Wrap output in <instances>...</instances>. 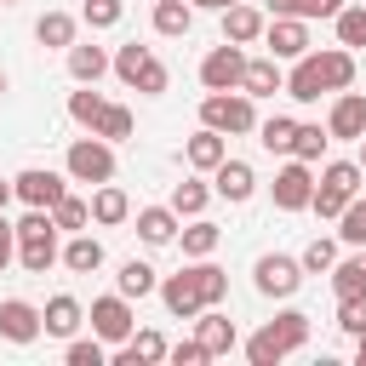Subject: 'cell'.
<instances>
[{"mask_svg": "<svg viewBox=\"0 0 366 366\" xmlns=\"http://www.w3.org/2000/svg\"><path fill=\"white\" fill-rule=\"evenodd\" d=\"M303 343H309V315H303V309H280L263 332L246 337V360H252V366H280V360L297 355Z\"/></svg>", "mask_w": 366, "mask_h": 366, "instance_id": "obj_1", "label": "cell"}, {"mask_svg": "<svg viewBox=\"0 0 366 366\" xmlns=\"http://www.w3.org/2000/svg\"><path fill=\"white\" fill-rule=\"evenodd\" d=\"M252 103L257 97H246V92H206L200 97V126H212L223 137H246V132H257V109Z\"/></svg>", "mask_w": 366, "mask_h": 366, "instance_id": "obj_2", "label": "cell"}, {"mask_svg": "<svg viewBox=\"0 0 366 366\" xmlns=\"http://www.w3.org/2000/svg\"><path fill=\"white\" fill-rule=\"evenodd\" d=\"M360 177H366V172H360V160H326V166H320V177H315V212L337 223V217H343V206L360 194Z\"/></svg>", "mask_w": 366, "mask_h": 366, "instance_id": "obj_3", "label": "cell"}, {"mask_svg": "<svg viewBox=\"0 0 366 366\" xmlns=\"http://www.w3.org/2000/svg\"><path fill=\"white\" fill-rule=\"evenodd\" d=\"M63 172H69L74 183H92V189L109 183V177H114V143L97 137V132H92V137H74L69 154H63Z\"/></svg>", "mask_w": 366, "mask_h": 366, "instance_id": "obj_4", "label": "cell"}, {"mask_svg": "<svg viewBox=\"0 0 366 366\" xmlns=\"http://www.w3.org/2000/svg\"><path fill=\"white\" fill-rule=\"evenodd\" d=\"M240 80H246V46L223 40L200 57V86L206 92H240Z\"/></svg>", "mask_w": 366, "mask_h": 366, "instance_id": "obj_5", "label": "cell"}, {"mask_svg": "<svg viewBox=\"0 0 366 366\" xmlns=\"http://www.w3.org/2000/svg\"><path fill=\"white\" fill-rule=\"evenodd\" d=\"M269 194H274V206H280V212H309V206H315V166L292 154V160L274 172Z\"/></svg>", "mask_w": 366, "mask_h": 366, "instance_id": "obj_6", "label": "cell"}, {"mask_svg": "<svg viewBox=\"0 0 366 366\" xmlns=\"http://www.w3.org/2000/svg\"><path fill=\"white\" fill-rule=\"evenodd\" d=\"M86 320H92V332H97L103 343H126V337L137 332V315H132V297H126V292H109V297H97Z\"/></svg>", "mask_w": 366, "mask_h": 366, "instance_id": "obj_7", "label": "cell"}, {"mask_svg": "<svg viewBox=\"0 0 366 366\" xmlns=\"http://www.w3.org/2000/svg\"><path fill=\"white\" fill-rule=\"evenodd\" d=\"M252 280H257V292H263V297H292V292L303 286V263H297V257H286V252H263V257H257V269H252Z\"/></svg>", "mask_w": 366, "mask_h": 366, "instance_id": "obj_8", "label": "cell"}, {"mask_svg": "<svg viewBox=\"0 0 366 366\" xmlns=\"http://www.w3.org/2000/svg\"><path fill=\"white\" fill-rule=\"evenodd\" d=\"M11 183H17V200H23V206H46V212L69 194V177L51 172V166H29V172H17Z\"/></svg>", "mask_w": 366, "mask_h": 366, "instance_id": "obj_9", "label": "cell"}, {"mask_svg": "<svg viewBox=\"0 0 366 366\" xmlns=\"http://www.w3.org/2000/svg\"><path fill=\"white\" fill-rule=\"evenodd\" d=\"M160 303H166L177 320H194V315L206 309V292H200V274H194V263L160 280Z\"/></svg>", "mask_w": 366, "mask_h": 366, "instance_id": "obj_10", "label": "cell"}, {"mask_svg": "<svg viewBox=\"0 0 366 366\" xmlns=\"http://www.w3.org/2000/svg\"><path fill=\"white\" fill-rule=\"evenodd\" d=\"M326 132H332V143H360L366 137V92H337L332 114H326Z\"/></svg>", "mask_w": 366, "mask_h": 366, "instance_id": "obj_11", "label": "cell"}, {"mask_svg": "<svg viewBox=\"0 0 366 366\" xmlns=\"http://www.w3.org/2000/svg\"><path fill=\"white\" fill-rule=\"evenodd\" d=\"M263 46H269V57H280V63H297V57L309 51V23H303V17H269V29H263Z\"/></svg>", "mask_w": 366, "mask_h": 366, "instance_id": "obj_12", "label": "cell"}, {"mask_svg": "<svg viewBox=\"0 0 366 366\" xmlns=\"http://www.w3.org/2000/svg\"><path fill=\"white\" fill-rule=\"evenodd\" d=\"M40 332H46V320H40L34 303H23V297H6L0 303V337L6 343H34Z\"/></svg>", "mask_w": 366, "mask_h": 366, "instance_id": "obj_13", "label": "cell"}, {"mask_svg": "<svg viewBox=\"0 0 366 366\" xmlns=\"http://www.w3.org/2000/svg\"><path fill=\"white\" fill-rule=\"evenodd\" d=\"M217 17H223V40H234V46H257L263 29H269V17H263L257 6H246V0H234V6L217 11Z\"/></svg>", "mask_w": 366, "mask_h": 366, "instance_id": "obj_14", "label": "cell"}, {"mask_svg": "<svg viewBox=\"0 0 366 366\" xmlns=\"http://www.w3.org/2000/svg\"><path fill=\"white\" fill-rule=\"evenodd\" d=\"M183 160H189L194 172H217V166L229 160V137H223V132H212V126H200V132L183 143Z\"/></svg>", "mask_w": 366, "mask_h": 366, "instance_id": "obj_15", "label": "cell"}, {"mask_svg": "<svg viewBox=\"0 0 366 366\" xmlns=\"http://www.w3.org/2000/svg\"><path fill=\"white\" fill-rule=\"evenodd\" d=\"M194 337H200V343H206V349H212V355H229V349H234V343H240V332H234V320H229V315H223V309H217V303H212V309H200V315H194Z\"/></svg>", "mask_w": 366, "mask_h": 366, "instance_id": "obj_16", "label": "cell"}, {"mask_svg": "<svg viewBox=\"0 0 366 366\" xmlns=\"http://www.w3.org/2000/svg\"><path fill=\"white\" fill-rule=\"evenodd\" d=\"M166 349H172V343L143 326V332H132L126 343H114V366H154V360H166Z\"/></svg>", "mask_w": 366, "mask_h": 366, "instance_id": "obj_17", "label": "cell"}, {"mask_svg": "<svg viewBox=\"0 0 366 366\" xmlns=\"http://www.w3.org/2000/svg\"><path fill=\"white\" fill-rule=\"evenodd\" d=\"M109 69H114V57H109L103 46H92V40H74V46H69V74H74L80 86H97Z\"/></svg>", "mask_w": 366, "mask_h": 366, "instance_id": "obj_18", "label": "cell"}, {"mask_svg": "<svg viewBox=\"0 0 366 366\" xmlns=\"http://www.w3.org/2000/svg\"><path fill=\"white\" fill-rule=\"evenodd\" d=\"M240 92H246V97H274V92H286V69H280V57H246V80H240Z\"/></svg>", "mask_w": 366, "mask_h": 366, "instance_id": "obj_19", "label": "cell"}, {"mask_svg": "<svg viewBox=\"0 0 366 366\" xmlns=\"http://www.w3.org/2000/svg\"><path fill=\"white\" fill-rule=\"evenodd\" d=\"M320 92H326V80H320V63H315V46L286 69V97H297V103H320Z\"/></svg>", "mask_w": 366, "mask_h": 366, "instance_id": "obj_20", "label": "cell"}, {"mask_svg": "<svg viewBox=\"0 0 366 366\" xmlns=\"http://www.w3.org/2000/svg\"><path fill=\"white\" fill-rule=\"evenodd\" d=\"M252 189H257V172L246 166V160H223L217 172H212V194H223V200H252Z\"/></svg>", "mask_w": 366, "mask_h": 366, "instance_id": "obj_21", "label": "cell"}, {"mask_svg": "<svg viewBox=\"0 0 366 366\" xmlns=\"http://www.w3.org/2000/svg\"><path fill=\"white\" fill-rule=\"evenodd\" d=\"M132 217V200H126V189L109 177V183H97L92 189V223H103V229H114V223H126Z\"/></svg>", "mask_w": 366, "mask_h": 366, "instance_id": "obj_22", "label": "cell"}, {"mask_svg": "<svg viewBox=\"0 0 366 366\" xmlns=\"http://www.w3.org/2000/svg\"><path fill=\"white\" fill-rule=\"evenodd\" d=\"M332 292H337V303H366V252L332 263Z\"/></svg>", "mask_w": 366, "mask_h": 366, "instance_id": "obj_23", "label": "cell"}, {"mask_svg": "<svg viewBox=\"0 0 366 366\" xmlns=\"http://www.w3.org/2000/svg\"><path fill=\"white\" fill-rule=\"evenodd\" d=\"M315 63H320L326 92H349L355 86V51L349 46H326V51H315Z\"/></svg>", "mask_w": 366, "mask_h": 366, "instance_id": "obj_24", "label": "cell"}, {"mask_svg": "<svg viewBox=\"0 0 366 366\" xmlns=\"http://www.w3.org/2000/svg\"><path fill=\"white\" fill-rule=\"evenodd\" d=\"M177 229H183V217H177L172 206H143V212H137V234H143L149 246H172Z\"/></svg>", "mask_w": 366, "mask_h": 366, "instance_id": "obj_25", "label": "cell"}, {"mask_svg": "<svg viewBox=\"0 0 366 366\" xmlns=\"http://www.w3.org/2000/svg\"><path fill=\"white\" fill-rule=\"evenodd\" d=\"M40 320H46V332H51V337H74V332L86 326V309H80L69 292H57V297L40 309Z\"/></svg>", "mask_w": 366, "mask_h": 366, "instance_id": "obj_26", "label": "cell"}, {"mask_svg": "<svg viewBox=\"0 0 366 366\" xmlns=\"http://www.w3.org/2000/svg\"><path fill=\"white\" fill-rule=\"evenodd\" d=\"M63 269H69V274H97V269H103V240L80 229V234L63 246Z\"/></svg>", "mask_w": 366, "mask_h": 366, "instance_id": "obj_27", "label": "cell"}, {"mask_svg": "<svg viewBox=\"0 0 366 366\" xmlns=\"http://www.w3.org/2000/svg\"><path fill=\"white\" fill-rule=\"evenodd\" d=\"M57 257H63L57 234H40V240H17V263H23V274H46Z\"/></svg>", "mask_w": 366, "mask_h": 366, "instance_id": "obj_28", "label": "cell"}, {"mask_svg": "<svg viewBox=\"0 0 366 366\" xmlns=\"http://www.w3.org/2000/svg\"><path fill=\"white\" fill-rule=\"evenodd\" d=\"M189 29H194V6H189V0H154V34L177 40V34H189Z\"/></svg>", "mask_w": 366, "mask_h": 366, "instance_id": "obj_29", "label": "cell"}, {"mask_svg": "<svg viewBox=\"0 0 366 366\" xmlns=\"http://www.w3.org/2000/svg\"><path fill=\"white\" fill-rule=\"evenodd\" d=\"M74 29H80V23H74L69 11H46V17L34 23V40L51 46V51H69V46H74Z\"/></svg>", "mask_w": 366, "mask_h": 366, "instance_id": "obj_30", "label": "cell"}, {"mask_svg": "<svg viewBox=\"0 0 366 366\" xmlns=\"http://www.w3.org/2000/svg\"><path fill=\"white\" fill-rule=\"evenodd\" d=\"M177 240H183V257H212L217 240H223V229L206 223V217H189V229H177Z\"/></svg>", "mask_w": 366, "mask_h": 366, "instance_id": "obj_31", "label": "cell"}, {"mask_svg": "<svg viewBox=\"0 0 366 366\" xmlns=\"http://www.w3.org/2000/svg\"><path fill=\"white\" fill-rule=\"evenodd\" d=\"M292 137H297V120H292V114H269V120H257V143H263L269 154H292Z\"/></svg>", "mask_w": 366, "mask_h": 366, "instance_id": "obj_32", "label": "cell"}, {"mask_svg": "<svg viewBox=\"0 0 366 366\" xmlns=\"http://www.w3.org/2000/svg\"><path fill=\"white\" fill-rule=\"evenodd\" d=\"M332 29H337V46H349V51H360V46H366V0H355V6H343V11L332 17Z\"/></svg>", "mask_w": 366, "mask_h": 366, "instance_id": "obj_33", "label": "cell"}, {"mask_svg": "<svg viewBox=\"0 0 366 366\" xmlns=\"http://www.w3.org/2000/svg\"><path fill=\"white\" fill-rule=\"evenodd\" d=\"M343 11V0H269V17H303V23H315V17H337Z\"/></svg>", "mask_w": 366, "mask_h": 366, "instance_id": "obj_34", "label": "cell"}, {"mask_svg": "<svg viewBox=\"0 0 366 366\" xmlns=\"http://www.w3.org/2000/svg\"><path fill=\"white\" fill-rule=\"evenodd\" d=\"M97 137H109V143H126L132 132H137V120H132V109L126 103H103V114H97V126H92Z\"/></svg>", "mask_w": 366, "mask_h": 366, "instance_id": "obj_35", "label": "cell"}, {"mask_svg": "<svg viewBox=\"0 0 366 366\" xmlns=\"http://www.w3.org/2000/svg\"><path fill=\"white\" fill-rule=\"evenodd\" d=\"M326 143H332V132H326L320 120H297V137H292V154H297V160L315 166V160L326 154Z\"/></svg>", "mask_w": 366, "mask_h": 366, "instance_id": "obj_36", "label": "cell"}, {"mask_svg": "<svg viewBox=\"0 0 366 366\" xmlns=\"http://www.w3.org/2000/svg\"><path fill=\"white\" fill-rule=\"evenodd\" d=\"M206 200H212V183H200V177H183V183L172 189V212H177V217H200Z\"/></svg>", "mask_w": 366, "mask_h": 366, "instance_id": "obj_37", "label": "cell"}, {"mask_svg": "<svg viewBox=\"0 0 366 366\" xmlns=\"http://www.w3.org/2000/svg\"><path fill=\"white\" fill-rule=\"evenodd\" d=\"M160 280H154V269L149 263H137V257H126L120 263V274H114V292H126V297H149Z\"/></svg>", "mask_w": 366, "mask_h": 366, "instance_id": "obj_38", "label": "cell"}, {"mask_svg": "<svg viewBox=\"0 0 366 366\" xmlns=\"http://www.w3.org/2000/svg\"><path fill=\"white\" fill-rule=\"evenodd\" d=\"M149 63H154V51H149V46H137V40L114 51V74H120L132 92H137V80H143V69H149Z\"/></svg>", "mask_w": 366, "mask_h": 366, "instance_id": "obj_39", "label": "cell"}, {"mask_svg": "<svg viewBox=\"0 0 366 366\" xmlns=\"http://www.w3.org/2000/svg\"><path fill=\"white\" fill-rule=\"evenodd\" d=\"M337 240L366 252V194H355V200L343 206V217H337Z\"/></svg>", "mask_w": 366, "mask_h": 366, "instance_id": "obj_40", "label": "cell"}, {"mask_svg": "<svg viewBox=\"0 0 366 366\" xmlns=\"http://www.w3.org/2000/svg\"><path fill=\"white\" fill-rule=\"evenodd\" d=\"M103 103H109L103 92H92V86H80V92H69V120L92 132V126H97V114H103Z\"/></svg>", "mask_w": 366, "mask_h": 366, "instance_id": "obj_41", "label": "cell"}, {"mask_svg": "<svg viewBox=\"0 0 366 366\" xmlns=\"http://www.w3.org/2000/svg\"><path fill=\"white\" fill-rule=\"evenodd\" d=\"M51 217H57V229H63V234H80V229L92 223V200H80V194H63V200L51 206Z\"/></svg>", "mask_w": 366, "mask_h": 366, "instance_id": "obj_42", "label": "cell"}, {"mask_svg": "<svg viewBox=\"0 0 366 366\" xmlns=\"http://www.w3.org/2000/svg\"><path fill=\"white\" fill-rule=\"evenodd\" d=\"M63 360H69V366H109V343H103L97 332H92V337H69Z\"/></svg>", "mask_w": 366, "mask_h": 366, "instance_id": "obj_43", "label": "cell"}, {"mask_svg": "<svg viewBox=\"0 0 366 366\" xmlns=\"http://www.w3.org/2000/svg\"><path fill=\"white\" fill-rule=\"evenodd\" d=\"M297 263H303V274H332V263H337V240H326V234H320V240H309Z\"/></svg>", "mask_w": 366, "mask_h": 366, "instance_id": "obj_44", "label": "cell"}, {"mask_svg": "<svg viewBox=\"0 0 366 366\" xmlns=\"http://www.w3.org/2000/svg\"><path fill=\"white\" fill-rule=\"evenodd\" d=\"M194 274H200V292H206V309L229 297V274H223L217 263H206V257H194Z\"/></svg>", "mask_w": 366, "mask_h": 366, "instance_id": "obj_45", "label": "cell"}, {"mask_svg": "<svg viewBox=\"0 0 366 366\" xmlns=\"http://www.w3.org/2000/svg\"><path fill=\"white\" fill-rule=\"evenodd\" d=\"M120 17H126L120 0H86V6H80V23H86V29H114Z\"/></svg>", "mask_w": 366, "mask_h": 366, "instance_id": "obj_46", "label": "cell"}, {"mask_svg": "<svg viewBox=\"0 0 366 366\" xmlns=\"http://www.w3.org/2000/svg\"><path fill=\"white\" fill-rule=\"evenodd\" d=\"M166 360H177V366H206V360H212V349H206L200 337H183V343H172V349H166Z\"/></svg>", "mask_w": 366, "mask_h": 366, "instance_id": "obj_47", "label": "cell"}, {"mask_svg": "<svg viewBox=\"0 0 366 366\" xmlns=\"http://www.w3.org/2000/svg\"><path fill=\"white\" fill-rule=\"evenodd\" d=\"M337 332L360 337V332H366V303H337Z\"/></svg>", "mask_w": 366, "mask_h": 366, "instance_id": "obj_48", "label": "cell"}, {"mask_svg": "<svg viewBox=\"0 0 366 366\" xmlns=\"http://www.w3.org/2000/svg\"><path fill=\"white\" fill-rule=\"evenodd\" d=\"M17 257V223H6V212H0V269Z\"/></svg>", "mask_w": 366, "mask_h": 366, "instance_id": "obj_49", "label": "cell"}, {"mask_svg": "<svg viewBox=\"0 0 366 366\" xmlns=\"http://www.w3.org/2000/svg\"><path fill=\"white\" fill-rule=\"evenodd\" d=\"M11 200H17V183H11V177H0V212H6Z\"/></svg>", "mask_w": 366, "mask_h": 366, "instance_id": "obj_50", "label": "cell"}, {"mask_svg": "<svg viewBox=\"0 0 366 366\" xmlns=\"http://www.w3.org/2000/svg\"><path fill=\"white\" fill-rule=\"evenodd\" d=\"M189 6H194V11H229L234 0H189Z\"/></svg>", "mask_w": 366, "mask_h": 366, "instance_id": "obj_51", "label": "cell"}, {"mask_svg": "<svg viewBox=\"0 0 366 366\" xmlns=\"http://www.w3.org/2000/svg\"><path fill=\"white\" fill-rule=\"evenodd\" d=\"M355 366H366V332L355 337Z\"/></svg>", "mask_w": 366, "mask_h": 366, "instance_id": "obj_52", "label": "cell"}, {"mask_svg": "<svg viewBox=\"0 0 366 366\" xmlns=\"http://www.w3.org/2000/svg\"><path fill=\"white\" fill-rule=\"evenodd\" d=\"M360 172H366V137H360Z\"/></svg>", "mask_w": 366, "mask_h": 366, "instance_id": "obj_53", "label": "cell"}, {"mask_svg": "<svg viewBox=\"0 0 366 366\" xmlns=\"http://www.w3.org/2000/svg\"><path fill=\"white\" fill-rule=\"evenodd\" d=\"M0 97H6V69H0Z\"/></svg>", "mask_w": 366, "mask_h": 366, "instance_id": "obj_54", "label": "cell"}, {"mask_svg": "<svg viewBox=\"0 0 366 366\" xmlns=\"http://www.w3.org/2000/svg\"><path fill=\"white\" fill-rule=\"evenodd\" d=\"M0 6H17V0H0Z\"/></svg>", "mask_w": 366, "mask_h": 366, "instance_id": "obj_55", "label": "cell"}]
</instances>
